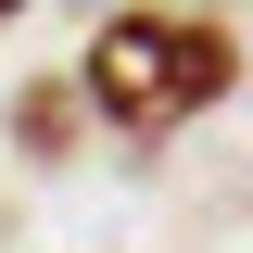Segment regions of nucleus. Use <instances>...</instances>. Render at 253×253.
Returning a JSON list of instances; mask_svg holds the SVG:
<instances>
[{
	"instance_id": "obj_1",
	"label": "nucleus",
	"mask_w": 253,
	"mask_h": 253,
	"mask_svg": "<svg viewBox=\"0 0 253 253\" xmlns=\"http://www.w3.org/2000/svg\"><path fill=\"white\" fill-rule=\"evenodd\" d=\"M89 114L101 126H126V139H165V126H190L203 101H228L241 89V38L215 26V13H101V38H89Z\"/></svg>"
},
{
	"instance_id": "obj_2",
	"label": "nucleus",
	"mask_w": 253,
	"mask_h": 253,
	"mask_svg": "<svg viewBox=\"0 0 253 253\" xmlns=\"http://www.w3.org/2000/svg\"><path fill=\"white\" fill-rule=\"evenodd\" d=\"M76 101H89V76H76V89H63V76L13 89V152H26V165H63V152H76Z\"/></svg>"
},
{
	"instance_id": "obj_3",
	"label": "nucleus",
	"mask_w": 253,
	"mask_h": 253,
	"mask_svg": "<svg viewBox=\"0 0 253 253\" xmlns=\"http://www.w3.org/2000/svg\"><path fill=\"white\" fill-rule=\"evenodd\" d=\"M0 13H26V0H0Z\"/></svg>"
}]
</instances>
